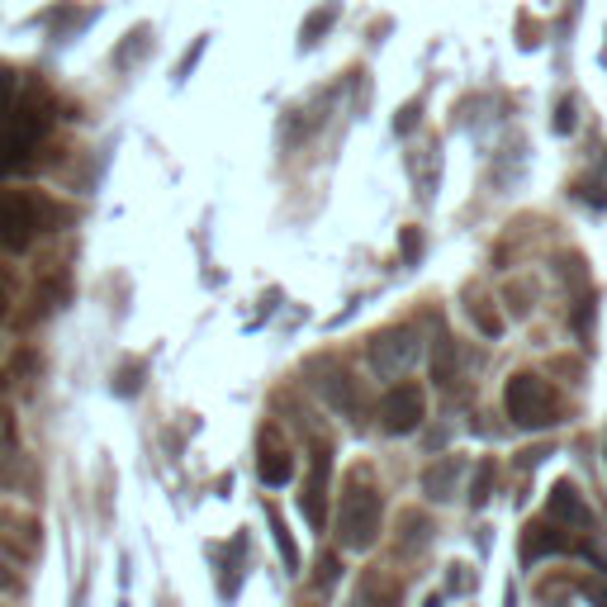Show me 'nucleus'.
Returning <instances> with one entry per match:
<instances>
[{
	"instance_id": "obj_1",
	"label": "nucleus",
	"mask_w": 607,
	"mask_h": 607,
	"mask_svg": "<svg viewBox=\"0 0 607 607\" xmlns=\"http://www.w3.org/2000/svg\"><path fill=\"white\" fill-rule=\"evenodd\" d=\"M380 518H385V503H380V493L356 479L347 493H342V513H338V536L347 551H371L375 536H380Z\"/></svg>"
},
{
	"instance_id": "obj_2",
	"label": "nucleus",
	"mask_w": 607,
	"mask_h": 607,
	"mask_svg": "<svg viewBox=\"0 0 607 607\" xmlns=\"http://www.w3.org/2000/svg\"><path fill=\"white\" fill-rule=\"evenodd\" d=\"M503 408H508V418H513L518 427H551L555 418H561V404H555L551 385L541 375H532V371H522V375L508 380Z\"/></svg>"
},
{
	"instance_id": "obj_3",
	"label": "nucleus",
	"mask_w": 607,
	"mask_h": 607,
	"mask_svg": "<svg viewBox=\"0 0 607 607\" xmlns=\"http://www.w3.org/2000/svg\"><path fill=\"white\" fill-rule=\"evenodd\" d=\"M47 115L39 105H10V115L0 119V171H14L29 162V148H34V138L43 134Z\"/></svg>"
},
{
	"instance_id": "obj_4",
	"label": "nucleus",
	"mask_w": 607,
	"mask_h": 607,
	"mask_svg": "<svg viewBox=\"0 0 607 607\" xmlns=\"http://www.w3.org/2000/svg\"><path fill=\"white\" fill-rule=\"evenodd\" d=\"M541 555H594V546H588V532H574V526L541 518L522 536V561H541Z\"/></svg>"
},
{
	"instance_id": "obj_5",
	"label": "nucleus",
	"mask_w": 607,
	"mask_h": 607,
	"mask_svg": "<svg viewBox=\"0 0 607 607\" xmlns=\"http://www.w3.org/2000/svg\"><path fill=\"white\" fill-rule=\"evenodd\" d=\"M39 228H43V204H34L29 195H14V190H0V247L24 252Z\"/></svg>"
},
{
	"instance_id": "obj_6",
	"label": "nucleus",
	"mask_w": 607,
	"mask_h": 607,
	"mask_svg": "<svg viewBox=\"0 0 607 607\" xmlns=\"http://www.w3.org/2000/svg\"><path fill=\"white\" fill-rule=\"evenodd\" d=\"M423 418H427V394L418 385H408V380L380 398V423H385V433H394V437L418 433Z\"/></svg>"
},
{
	"instance_id": "obj_7",
	"label": "nucleus",
	"mask_w": 607,
	"mask_h": 607,
	"mask_svg": "<svg viewBox=\"0 0 607 607\" xmlns=\"http://www.w3.org/2000/svg\"><path fill=\"white\" fill-rule=\"evenodd\" d=\"M413 361H418V332H413V328H390V332H380V338H371V365H375V375L398 380Z\"/></svg>"
},
{
	"instance_id": "obj_8",
	"label": "nucleus",
	"mask_w": 607,
	"mask_h": 607,
	"mask_svg": "<svg viewBox=\"0 0 607 607\" xmlns=\"http://www.w3.org/2000/svg\"><path fill=\"white\" fill-rule=\"evenodd\" d=\"M328 475H332V451H328V441H318L309 484H303V493H299V508H303V518H309L313 532H323V522H328Z\"/></svg>"
},
{
	"instance_id": "obj_9",
	"label": "nucleus",
	"mask_w": 607,
	"mask_h": 607,
	"mask_svg": "<svg viewBox=\"0 0 607 607\" xmlns=\"http://www.w3.org/2000/svg\"><path fill=\"white\" fill-rule=\"evenodd\" d=\"M546 518L561 522V526H574V532H594V508L579 499V489L561 479V484L551 489V503H546Z\"/></svg>"
},
{
	"instance_id": "obj_10",
	"label": "nucleus",
	"mask_w": 607,
	"mask_h": 607,
	"mask_svg": "<svg viewBox=\"0 0 607 607\" xmlns=\"http://www.w3.org/2000/svg\"><path fill=\"white\" fill-rule=\"evenodd\" d=\"M456 475H460V460H456V456H446V460H437V466H427V470H423L427 499H437V503L451 499V493H456Z\"/></svg>"
},
{
	"instance_id": "obj_11",
	"label": "nucleus",
	"mask_w": 607,
	"mask_h": 607,
	"mask_svg": "<svg viewBox=\"0 0 607 607\" xmlns=\"http://www.w3.org/2000/svg\"><path fill=\"white\" fill-rule=\"evenodd\" d=\"M328 404H332V408H342V413H361L356 380H351V375H332V380H328Z\"/></svg>"
},
{
	"instance_id": "obj_12",
	"label": "nucleus",
	"mask_w": 607,
	"mask_h": 607,
	"mask_svg": "<svg viewBox=\"0 0 607 607\" xmlns=\"http://www.w3.org/2000/svg\"><path fill=\"white\" fill-rule=\"evenodd\" d=\"M338 14H342V6H338V0H328V6H318V10L309 14V20H303L299 39H303V43H318V39H323L328 29H332V20H338Z\"/></svg>"
},
{
	"instance_id": "obj_13",
	"label": "nucleus",
	"mask_w": 607,
	"mask_h": 607,
	"mask_svg": "<svg viewBox=\"0 0 607 607\" xmlns=\"http://www.w3.org/2000/svg\"><path fill=\"white\" fill-rule=\"evenodd\" d=\"M290 475H295V460L280 451V446H270V451L262 456V479L266 484H290Z\"/></svg>"
},
{
	"instance_id": "obj_14",
	"label": "nucleus",
	"mask_w": 607,
	"mask_h": 607,
	"mask_svg": "<svg viewBox=\"0 0 607 607\" xmlns=\"http://www.w3.org/2000/svg\"><path fill=\"white\" fill-rule=\"evenodd\" d=\"M456 375V342L451 338H437V351H433V380L437 385H451Z\"/></svg>"
},
{
	"instance_id": "obj_15",
	"label": "nucleus",
	"mask_w": 607,
	"mask_h": 607,
	"mask_svg": "<svg viewBox=\"0 0 607 607\" xmlns=\"http://www.w3.org/2000/svg\"><path fill=\"white\" fill-rule=\"evenodd\" d=\"M489 489H493V460H479V470H475V479H470V503L484 508V503H489Z\"/></svg>"
},
{
	"instance_id": "obj_16",
	"label": "nucleus",
	"mask_w": 607,
	"mask_h": 607,
	"mask_svg": "<svg viewBox=\"0 0 607 607\" xmlns=\"http://www.w3.org/2000/svg\"><path fill=\"white\" fill-rule=\"evenodd\" d=\"M270 532H276V546H280V555H285V565H299V551H295V536L290 532H285V522H280V513H276V508H270Z\"/></svg>"
},
{
	"instance_id": "obj_17",
	"label": "nucleus",
	"mask_w": 607,
	"mask_h": 607,
	"mask_svg": "<svg viewBox=\"0 0 607 607\" xmlns=\"http://www.w3.org/2000/svg\"><path fill=\"white\" fill-rule=\"evenodd\" d=\"M142 43H148V29H134V34H129V43H124L119 53H115V62H119V67H129V62L142 53Z\"/></svg>"
},
{
	"instance_id": "obj_18",
	"label": "nucleus",
	"mask_w": 607,
	"mask_h": 607,
	"mask_svg": "<svg viewBox=\"0 0 607 607\" xmlns=\"http://www.w3.org/2000/svg\"><path fill=\"white\" fill-rule=\"evenodd\" d=\"M10 105H14V72L0 67V119L10 115Z\"/></svg>"
},
{
	"instance_id": "obj_19",
	"label": "nucleus",
	"mask_w": 607,
	"mask_h": 607,
	"mask_svg": "<svg viewBox=\"0 0 607 607\" xmlns=\"http://www.w3.org/2000/svg\"><path fill=\"white\" fill-rule=\"evenodd\" d=\"M332 579H338V555H323V561H318V584H332Z\"/></svg>"
},
{
	"instance_id": "obj_20",
	"label": "nucleus",
	"mask_w": 607,
	"mask_h": 607,
	"mask_svg": "<svg viewBox=\"0 0 607 607\" xmlns=\"http://www.w3.org/2000/svg\"><path fill=\"white\" fill-rule=\"evenodd\" d=\"M555 129L569 134L574 129V100H561V115H555Z\"/></svg>"
},
{
	"instance_id": "obj_21",
	"label": "nucleus",
	"mask_w": 607,
	"mask_h": 607,
	"mask_svg": "<svg viewBox=\"0 0 607 607\" xmlns=\"http://www.w3.org/2000/svg\"><path fill=\"white\" fill-rule=\"evenodd\" d=\"M138 375H142V365H129V371L119 375V394H134L138 390Z\"/></svg>"
},
{
	"instance_id": "obj_22",
	"label": "nucleus",
	"mask_w": 607,
	"mask_h": 607,
	"mask_svg": "<svg viewBox=\"0 0 607 607\" xmlns=\"http://www.w3.org/2000/svg\"><path fill=\"white\" fill-rule=\"evenodd\" d=\"M418 252H423V243H418V233L408 228V233H404V257L413 262V257H418Z\"/></svg>"
},
{
	"instance_id": "obj_23",
	"label": "nucleus",
	"mask_w": 607,
	"mask_h": 607,
	"mask_svg": "<svg viewBox=\"0 0 607 607\" xmlns=\"http://www.w3.org/2000/svg\"><path fill=\"white\" fill-rule=\"evenodd\" d=\"M413 115H418V105H408L404 115H398V134H408V129H413Z\"/></svg>"
},
{
	"instance_id": "obj_24",
	"label": "nucleus",
	"mask_w": 607,
	"mask_h": 607,
	"mask_svg": "<svg viewBox=\"0 0 607 607\" xmlns=\"http://www.w3.org/2000/svg\"><path fill=\"white\" fill-rule=\"evenodd\" d=\"M0 588H14V574L6 569V561H0Z\"/></svg>"
},
{
	"instance_id": "obj_25",
	"label": "nucleus",
	"mask_w": 607,
	"mask_h": 607,
	"mask_svg": "<svg viewBox=\"0 0 607 607\" xmlns=\"http://www.w3.org/2000/svg\"><path fill=\"white\" fill-rule=\"evenodd\" d=\"M0 313H6V290H0Z\"/></svg>"
}]
</instances>
